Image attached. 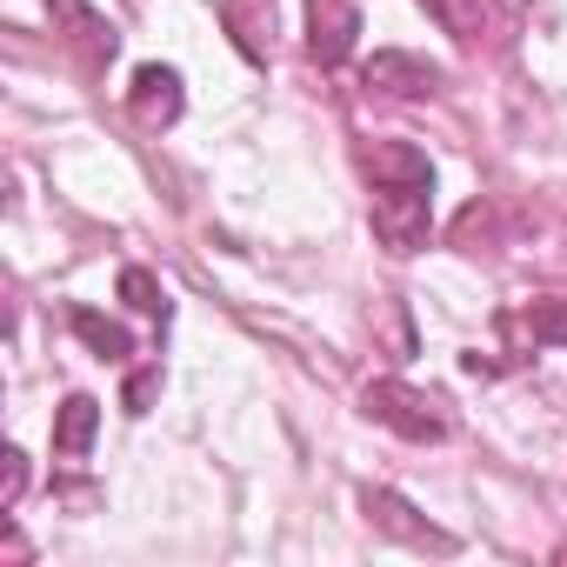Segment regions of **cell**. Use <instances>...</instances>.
Masks as SVG:
<instances>
[{"label": "cell", "instance_id": "ba28073f", "mask_svg": "<svg viewBox=\"0 0 567 567\" xmlns=\"http://www.w3.org/2000/svg\"><path fill=\"white\" fill-rule=\"evenodd\" d=\"M361 167H368L374 181H434L427 154L408 147V141H374V147H361Z\"/></svg>", "mask_w": 567, "mask_h": 567}, {"label": "cell", "instance_id": "2e32d148", "mask_svg": "<svg viewBox=\"0 0 567 567\" xmlns=\"http://www.w3.org/2000/svg\"><path fill=\"white\" fill-rule=\"evenodd\" d=\"M21 487H28V461H21V454L8 447V507L21 501Z\"/></svg>", "mask_w": 567, "mask_h": 567}, {"label": "cell", "instance_id": "7a4b0ae2", "mask_svg": "<svg viewBox=\"0 0 567 567\" xmlns=\"http://www.w3.org/2000/svg\"><path fill=\"white\" fill-rule=\"evenodd\" d=\"M361 408H368L381 427H394L401 441H441V434H447L441 401H434V394H421V388H408V381H368Z\"/></svg>", "mask_w": 567, "mask_h": 567}, {"label": "cell", "instance_id": "5bb4252c", "mask_svg": "<svg viewBox=\"0 0 567 567\" xmlns=\"http://www.w3.org/2000/svg\"><path fill=\"white\" fill-rule=\"evenodd\" d=\"M121 301L141 308V315H167V295H161V280L147 267H121Z\"/></svg>", "mask_w": 567, "mask_h": 567}, {"label": "cell", "instance_id": "3957f363", "mask_svg": "<svg viewBox=\"0 0 567 567\" xmlns=\"http://www.w3.org/2000/svg\"><path fill=\"white\" fill-rule=\"evenodd\" d=\"M361 507H368V520L381 527V534H394V540H408V547H421V554H454V534H441V527H427L394 487H368L361 494Z\"/></svg>", "mask_w": 567, "mask_h": 567}, {"label": "cell", "instance_id": "9a60e30c", "mask_svg": "<svg viewBox=\"0 0 567 567\" xmlns=\"http://www.w3.org/2000/svg\"><path fill=\"white\" fill-rule=\"evenodd\" d=\"M154 388H161V368H141V374L127 381V414H147V401H154Z\"/></svg>", "mask_w": 567, "mask_h": 567}, {"label": "cell", "instance_id": "7c38bea8", "mask_svg": "<svg viewBox=\"0 0 567 567\" xmlns=\"http://www.w3.org/2000/svg\"><path fill=\"white\" fill-rule=\"evenodd\" d=\"M514 328H520L534 348H567V301H560V295H540V301H527V308L514 315Z\"/></svg>", "mask_w": 567, "mask_h": 567}, {"label": "cell", "instance_id": "5b68a950", "mask_svg": "<svg viewBox=\"0 0 567 567\" xmlns=\"http://www.w3.org/2000/svg\"><path fill=\"white\" fill-rule=\"evenodd\" d=\"M127 107H134L141 127H174V121H181V74L147 61V68L134 74V87H127Z\"/></svg>", "mask_w": 567, "mask_h": 567}, {"label": "cell", "instance_id": "6da1fadb", "mask_svg": "<svg viewBox=\"0 0 567 567\" xmlns=\"http://www.w3.org/2000/svg\"><path fill=\"white\" fill-rule=\"evenodd\" d=\"M427 220H434V181H374V234L388 254L427 247Z\"/></svg>", "mask_w": 567, "mask_h": 567}, {"label": "cell", "instance_id": "30bf717a", "mask_svg": "<svg viewBox=\"0 0 567 567\" xmlns=\"http://www.w3.org/2000/svg\"><path fill=\"white\" fill-rule=\"evenodd\" d=\"M227 28H234V41H240L247 61H267L260 34H274V0H227Z\"/></svg>", "mask_w": 567, "mask_h": 567}, {"label": "cell", "instance_id": "9c48e42d", "mask_svg": "<svg viewBox=\"0 0 567 567\" xmlns=\"http://www.w3.org/2000/svg\"><path fill=\"white\" fill-rule=\"evenodd\" d=\"M94 427H101V401H94V394H68V408H61V421H54V454L81 461V454L94 447Z\"/></svg>", "mask_w": 567, "mask_h": 567}, {"label": "cell", "instance_id": "277c9868", "mask_svg": "<svg viewBox=\"0 0 567 567\" xmlns=\"http://www.w3.org/2000/svg\"><path fill=\"white\" fill-rule=\"evenodd\" d=\"M354 34H361L354 0H308V54L321 68H341L354 54Z\"/></svg>", "mask_w": 567, "mask_h": 567}, {"label": "cell", "instance_id": "4fadbf2b", "mask_svg": "<svg viewBox=\"0 0 567 567\" xmlns=\"http://www.w3.org/2000/svg\"><path fill=\"white\" fill-rule=\"evenodd\" d=\"M68 321H74V334H81L101 361H127V354H134V341H127V328H121V321H107V315H94V308H74Z\"/></svg>", "mask_w": 567, "mask_h": 567}, {"label": "cell", "instance_id": "52a82bcc", "mask_svg": "<svg viewBox=\"0 0 567 567\" xmlns=\"http://www.w3.org/2000/svg\"><path fill=\"white\" fill-rule=\"evenodd\" d=\"M54 14L68 21V41L81 48V68H87V74L114 61V28H107L94 8H81V0H54Z\"/></svg>", "mask_w": 567, "mask_h": 567}, {"label": "cell", "instance_id": "8992f818", "mask_svg": "<svg viewBox=\"0 0 567 567\" xmlns=\"http://www.w3.org/2000/svg\"><path fill=\"white\" fill-rule=\"evenodd\" d=\"M441 81H447V74L427 68V61H414V54H374V61H368V87L401 94V101H421V94H434Z\"/></svg>", "mask_w": 567, "mask_h": 567}, {"label": "cell", "instance_id": "8fae6325", "mask_svg": "<svg viewBox=\"0 0 567 567\" xmlns=\"http://www.w3.org/2000/svg\"><path fill=\"white\" fill-rule=\"evenodd\" d=\"M427 8L441 14V28L447 34H461L467 48H481L494 28H487V8H514V0H427Z\"/></svg>", "mask_w": 567, "mask_h": 567}]
</instances>
